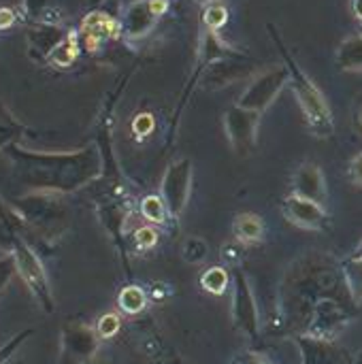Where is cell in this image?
I'll return each instance as SVG.
<instances>
[{"mask_svg":"<svg viewBox=\"0 0 362 364\" xmlns=\"http://www.w3.org/2000/svg\"><path fill=\"white\" fill-rule=\"evenodd\" d=\"M17 179L41 194H73L102 175L96 147L68 154H32L11 149Z\"/></svg>","mask_w":362,"mask_h":364,"instance_id":"cell-1","label":"cell"},{"mask_svg":"<svg viewBox=\"0 0 362 364\" xmlns=\"http://www.w3.org/2000/svg\"><path fill=\"white\" fill-rule=\"evenodd\" d=\"M337 279L339 275L335 273V267L329 258L316 260L312 256L307 260H299V264L290 269V273L280 286L277 311L282 320L286 324H292L305 318L312 320L316 303L331 296L329 292L335 290Z\"/></svg>","mask_w":362,"mask_h":364,"instance_id":"cell-2","label":"cell"},{"mask_svg":"<svg viewBox=\"0 0 362 364\" xmlns=\"http://www.w3.org/2000/svg\"><path fill=\"white\" fill-rule=\"evenodd\" d=\"M0 243L6 252V256H11L19 279L26 284V288L30 290L36 305L45 314H53L55 301H53L51 284H49L47 271L41 262V256L34 252V247L26 239L11 207H2V205H0Z\"/></svg>","mask_w":362,"mask_h":364,"instance_id":"cell-3","label":"cell"},{"mask_svg":"<svg viewBox=\"0 0 362 364\" xmlns=\"http://www.w3.org/2000/svg\"><path fill=\"white\" fill-rule=\"evenodd\" d=\"M9 207L19 222L26 239H34L47 250H53L68 232V211L58 194H28L23 198L11 200Z\"/></svg>","mask_w":362,"mask_h":364,"instance_id":"cell-4","label":"cell"},{"mask_svg":"<svg viewBox=\"0 0 362 364\" xmlns=\"http://www.w3.org/2000/svg\"><path fill=\"white\" fill-rule=\"evenodd\" d=\"M269 32H271V38L275 41V45L280 47V53L284 55L286 60V66L290 70V81L292 83V90L297 94V100L303 109V115L307 119V128L320 136V139H329L333 136L335 132V124H333V115H331V107L324 98V94L316 87V83L299 68V64L292 60V55L288 53V47L284 45L282 36L277 34V30L269 23Z\"/></svg>","mask_w":362,"mask_h":364,"instance_id":"cell-5","label":"cell"},{"mask_svg":"<svg viewBox=\"0 0 362 364\" xmlns=\"http://www.w3.org/2000/svg\"><path fill=\"white\" fill-rule=\"evenodd\" d=\"M230 273H233V301H230L233 324L245 339L256 343L260 337V316H258V305L250 277L239 267H235Z\"/></svg>","mask_w":362,"mask_h":364,"instance_id":"cell-6","label":"cell"},{"mask_svg":"<svg viewBox=\"0 0 362 364\" xmlns=\"http://www.w3.org/2000/svg\"><path fill=\"white\" fill-rule=\"evenodd\" d=\"M100 341L96 326L79 318L66 320L60 333V364H92Z\"/></svg>","mask_w":362,"mask_h":364,"instance_id":"cell-7","label":"cell"},{"mask_svg":"<svg viewBox=\"0 0 362 364\" xmlns=\"http://www.w3.org/2000/svg\"><path fill=\"white\" fill-rule=\"evenodd\" d=\"M192 194V160L179 158L164 171L162 183H160V198L166 205V211L171 220H179L190 203Z\"/></svg>","mask_w":362,"mask_h":364,"instance_id":"cell-8","label":"cell"},{"mask_svg":"<svg viewBox=\"0 0 362 364\" xmlns=\"http://www.w3.org/2000/svg\"><path fill=\"white\" fill-rule=\"evenodd\" d=\"M354 314L335 296H326L316 303L312 320L305 328L303 335H309L314 339H324V341H335L339 333L352 322Z\"/></svg>","mask_w":362,"mask_h":364,"instance_id":"cell-9","label":"cell"},{"mask_svg":"<svg viewBox=\"0 0 362 364\" xmlns=\"http://www.w3.org/2000/svg\"><path fill=\"white\" fill-rule=\"evenodd\" d=\"M258 124L260 113L243 109L239 105H233L224 113V130L228 136V143L233 151L241 158L250 156L256 149L258 143Z\"/></svg>","mask_w":362,"mask_h":364,"instance_id":"cell-10","label":"cell"},{"mask_svg":"<svg viewBox=\"0 0 362 364\" xmlns=\"http://www.w3.org/2000/svg\"><path fill=\"white\" fill-rule=\"evenodd\" d=\"M290 81V70L288 66H277V68H269L262 75H258L247 90L241 94L239 98V107L250 109V111H258L262 113L265 109L271 107V102L277 98V94L282 92V87Z\"/></svg>","mask_w":362,"mask_h":364,"instance_id":"cell-11","label":"cell"},{"mask_svg":"<svg viewBox=\"0 0 362 364\" xmlns=\"http://www.w3.org/2000/svg\"><path fill=\"white\" fill-rule=\"evenodd\" d=\"M282 211L290 224L303 230H324L329 226V213L324 211V207L314 200L301 198L297 194L284 198Z\"/></svg>","mask_w":362,"mask_h":364,"instance_id":"cell-12","label":"cell"},{"mask_svg":"<svg viewBox=\"0 0 362 364\" xmlns=\"http://www.w3.org/2000/svg\"><path fill=\"white\" fill-rule=\"evenodd\" d=\"M303 364H354L350 354L341 348H337L333 341L314 339L309 335H294L292 337Z\"/></svg>","mask_w":362,"mask_h":364,"instance_id":"cell-13","label":"cell"},{"mask_svg":"<svg viewBox=\"0 0 362 364\" xmlns=\"http://www.w3.org/2000/svg\"><path fill=\"white\" fill-rule=\"evenodd\" d=\"M292 194L314 200L324 207L329 190H326V179H324L322 168L314 162H303L292 175Z\"/></svg>","mask_w":362,"mask_h":364,"instance_id":"cell-14","label":"cell"},{"mask_svg":"<svg viewBox=\"0 0 362 364\" xmlns=\"http://www.w3.org/2000/svg\"><path fill=\"white\" fill-rule=\"evenodd\" d=\"M166 11V0H141L134 2L124 17V28L130 36H143L147 34L154 23L156 17L162 15Z\"/></svg>","mask_w":362,"mask_h":364,"instance_id":"cell-15","label":"cell"},{"mask_svg":"<svg viewBox=\"0 0 362 364\" xmlns=\"http://www.w3.org/2000/svg\"><path fill=\"white\" fill-rule=\"evenodd\" d=\"M245 55H237V58H226V60H220V62H213L209 73L205 75V85L209 87H222V85H228L233 81H237L239 77L245 75V64L241 62Z\"/></svg>","mask_w":362,"mask_h":364,"instance_id":"cell-16","label":"cell"},{"mask_svg":"<svg viewBox=\"0 0 362 364\" xmlns=\"http://www.w3.org/2000/svg\"><path fill=\"white\" fill-rule=\"evenodd\" d=\"M233 235L241 245H256L265 239V220L258 213H239L233 220Z\"/></svg>","mask_w":362,"mask_h":364,"instance_id":"cell-17","label":"cell"},{"mask_svg":"<svg viewBox=\"0 0 362 364\" xmlns=\"http://www.w3.org/2000/svg\"><path fill=\"white\" fill-rule=\"evenodd\" d=\"M337 64L341 70H362V34L348 36L339 45Z\"/></svg>","mask_w":362,"mask_h":364,"instance_id":"cell-18","label":"cell"},{"mask_svg":"<svg viewBox=\"0 0 362 364\" xmlns=\"http://www.w3.org/2000/svg\"><path fill=\"white\" fill-rule=\"evenodd\" d=\"M117 307L122 314L126 316H137L143 314L147 307V294L143 288H139L137 284H128L119 290L117 294Z\"/></svg>","mask_w":362,"mask_h":364,"instance_id":"cell-19","label":"cell"},{"mask_svg":"<svg viewBox=\"0 0 362 364\" xmlns=\"http://www.w3.org/2000/svg\"><path fill=\"white\" fill-rule=\"evenodd\" d=\"M341 275H344V284L352 296L354 303H362V258L361 256H350L344 264H341Z\"/></svg>","mask_w":362,"mask_h":364,"instance_id":"cell-20","label":"cell"},{"mask_svg":"<svg viewBox=\"0 0 362 364\" xmlns=\"http://www.w3.org/2000/svg\"><path fill=\"white\" fill-rule=\"evenodd\" d=\"M228 286H233V273L224 267H211L201 275V288L207 294L222 296L228 290Z\"/></svg>","mask_w":362,"mask_h":364,"instance_id":"cell-21","label":"cell"},{"mask_svg":"<svg viewBox=\"0 0 362 364\" xmlns=\"http://www.w3.org/2000/svg\"><path fill=\"white\" fill-rule=\"evenodd\" d=\"M139 209H141V215H143L147 222L158 224V226H164V224L169 222V218H171L169 211H166L164 200L160 198V194H158V196H156V194L145 196V198L141 200Z\"/></svg>","mask_w":362,"mask_h":364,"instance_id":"cell-22","label":"cell"},{"mask_svg":"<svg viewBox=\"0 0 362 364\" xmlns=\"http://www.w3.org/2000/svg\"><path fill=\"white\" fill-rule=\"evenodd\" d=\"M34 335V328H23V331H19L17 335H13L9 341H4L2 346H0V364H6L15 354H17V350L30 339Z\"/></svg>","mask_w":362,"mask_h":364,"instance_id":"cell-23","label":"cell"},{"mask_svg":"<svg viewBox=\"0 0 362 364\" xmlns=\"http://www.w3.org/2000/svg\"><path fill=\"white\" fill-rule=\"evenodd\" d=\"M119 331H122V320L117 314H105L96 322V333L100 339H113Z\"/></svg>","mask_w":362,"mask_h":364,"instance_id":"cell-24","label":"cell"},{"mask_svg":"<svg viewBox=\"0 0 362 364\" xmlns=\"http://www.w3.org/2000/svg\"><path fill=\"white\" fill-rule=\"evenodd\" d=\"M205 26L209 28V30H220L224 23H226V19H228V13H226V9L220 4V2H211L207 9H205Z\"/></svg>","mask_w":362,"mask_h":364,"instance_id":"cell-25","label":"cell"},{"mask_svg":"<svg viewBox=\"0 0 362 364\" xmlns=\"http://www.w3.org/2000/svg\"><path fill=\"white\" fill-rule=\"evenodd\" d=\"M134 245L141 252H147V250L156 247L158 245V230L154 226H141L134 232Z\"/></svg>","mask_w":362,"mask_h":364,"instance_id":"cell-26","label":"cell"},{"mask_svg":"<svg viewBox=\"0 0 362 364\" xmlns=\"http://www.w3.org/2000/svg\"><path fill=\"white\" fill-rule=\"evenodd\" d=\"M15 275H17V271H15V264H13L11 256H2L0 258V296L11 286V282H13Z\"/></svg>","mask_w":362,"mask_h":364,"instance_id":"cell-27","label":"cell"},{"mask_svg":"<svg viewBox=\"0 0 362 364\" xmlns=\"http://www.w3.org/2000/svg\"><path fill=\"white\" fill-rule=\"evenodd\" d=\"M348 175H350V181L354 186H362V154L352 158L350 168H348Z\"/></svg>","mask_w":362,"mask_h":364,"instance_id":"cell-28","label":"cell"},{"mask_svg":"<svg viewBox=\"0 0 362 364\" xmlns=\"http://www.w3.org/2000/svg\"><path fill=\"white\" fill-rule=\"evenodd\" d=\"M235 364H271V360H267L262 354L258 352H243L239 356H235Z\"/></svg>","mask_w":362,"mask_h":364,"instance_id":"cell-29","label":"cell"},{"mask_svg":"<svg viewBox=\"0 0 362 364\" xmlns=\"http://www.w3.org/2000/svg\"><path fill=\"white\" fill-rule=\"evenodd\" d=\"M154 130V117L149 113H143L134 119V132L139 134H149Z\"/></svg>","mask_w":362,"mask_h":364,"instance_id":"cell-30","label":"cell"},{"mask_svg":"<svg viewBox=\"0 0 362 364\" xmlns=\"http://www.w3.org/2000/svg\"><path fill=\"white\" fill-rule=\"evenodd\" d=\"M352 11L358 19H362V0H352Z\"/></svg>","mask_w":362,"mask_h":364,"instance_id":"cell-31","label":"cell"},{"mask_svg":"<svg viewBox=\"0 0 362 364\" xmlns=\"http://www.w3.org/2000/svg\"><path fill=\"white\" fill-rule=\"evenodd\" d=\"M11 13L9 11H0V26H6V23H11Z\"/></svg>","mask_w":362,"mask_h":364,"instance_id":"cell-32","label":"cell"},{"mask_svg":"<svg viewBox=\"0 0 362 364\" xmlns=\"http://www.w3.org/2000/svg\"><path fill=\"white\" fill-rule=\"evenodd\" d=\"M354 256H361V258H362V243H361V245H358V247H356V252H354Z\"/></svg>","mask_w":362,"mask_h":364,"instance_id":"cell-33","label":"cell"},{"mask_svg":"<svg viewBox=\"0 0 362 364\" xmlns=\"http://www.w3.org/2000/svg\"><path fill=\"white\" fill-rule=\"evenodd\" d=\"M207 2H220V0H207Z\"/></svg>","mask_w":362,"mask_h":364,"instance_id":"cell-34","label":"cell"},{"mask_svg":"<svg viewBox=\"0 0 362 364\" xmlns=\"http://www.w3.org/2000/svg\"><path fill=\"white\" fill-rule=\"evenodd\" d=\"M361 124H362V113H361Z\"/></svg>","mask_w":362,"mask_h":364,"instance_id":"cell-35","label":"cell"},{"mask_svg":"<svg viewBox=\"0 0 362 364\" xmlns=\"http://www.w3.org/2000/svg\"><path fill=\"white\" fill-rule=\"evenodd\" d=\"M177 364H183V363H177Z\"/></svg>","mask_w":362,"mask_h":364,"instance_id":"cell-36","label":"cell"},{"mask_svg":"<svg viewBox=\"0 0 362 364\" xmlns=\"http://www.w3.org/2000/svg\"><path fill=\"white\" fill-rule=\"evenodd\" d=\"M233 364H235V363H233Z\"/></svg>","mask_w":362,"mask_h":364,"instance_id":"cell-37","label":"cell"}]
</instances>
